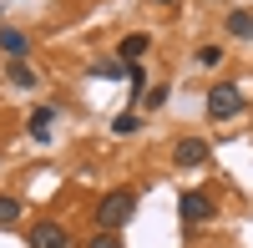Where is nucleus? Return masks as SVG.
<instances>
[{
	"label": "nucleus",
	"instance_id": "obj_14",
	"mask_svg": "<svg viewBox=\"0 0 253 248\" xmlns=\"http://www.w3.org/2000/svg\"><path fill=\"white\" fill-rule=\"evenodd\" d=\"M126 86H132V91H142V86H147V81H142V66H137V61L126 66Z\"/></svg>",
	"mask_w": 253,
	"mask_h": 248
},
{
	"label": "nucleus",
	"instance_id": "obj_3",
	"mask_svg": "<svg viewBox=\"0 0 253 248\" xmlns=\"http://www.w3.org/2000/svg\"><path fill=\"white\" fill-rule=\"evenodd\" d=\"M208 218H213V198H208L203 188L182 193V223H187V228H198V223H208Z\"/></svg>",
	"mask_w": 253,
	"mask_h": 248
},
{
	"label": "nucleus",
	"instance_id": "obj_15",
	"mask_svg": "<svg viewBox=\"0 0 253 248\" xmlns=\"http://www.w3.org/2000/svg\"><path fill=\"white\" fill-rule=\"evenodd\" d=\"M198 61H203V66H218L223 51H218V46H203V51H198Z\"/></svg>",
	"mask_w": 253,
	"mask_h": 248
},
{
	"label": "nucleus",
	"instance_id": "obj_8",
	"mask_svg": "<svg viewBox=\"0 0 253 248\" xmlns=\"http://www.w3.org/2000/svg\"><path fill=\"white\" fill-rule=\"evenodd\" d=\"M0 51H5L10 61H20L31 51V41H26V31H0Z\"/></svg>",
	"mask_w": 253,
	"mask_h": 248
},
{
	"label": "nucleus",
	"instance_id": "obj_7",
	"mask_svg": "<svg viewBox=\"0 0 253 248\" xmlns=\"http://www.w3.org/2000/svg\"><path fill=\"white\" fill-rule=\"evenodd\" d=\"M51 127H56V112H51V107H36V112H31V127H26V132H31L36 142H46V137H51Z\"/></svg>",
	"mask_w": 253,
	"mask_h": 248
},
{
	"label": "nucleus",
	"instance_id": "obj_16",
	"mask_svg": "<svg viewBox=\"0 0 253 248\" xmlns=\"http://www.w3.org/2000/svg\"><path fill=\"white\" fill-rule=\"evenodd\" d=\"M162 101H167V91H162V86H152V91H147V96H142V107H152V112H157V107H162Z\"/></svg>",
	"mask_w": 253,
	"mask_h": 248
},
{
	"label": "nucleus",
	"instance_id": "obj_11",
	"mask_svg": "<svg viewBox=\"0 0 253 248\" xmlns=\"http://www.w3.org/2000/svg\"><path fill=\"white\" fill-rule=\"evenodd\" d=\"M137 127H142V117H137V112H117V122H112V132H117V137H132Z\"/></svg>",
	"mask_w": 253,
	"mask_h": 248
},
{
	"label": "nucleus",
	"instance_id": "obj_13",
	"mask_svg": "<svg viewBox=\"0 0 253 248\" xmlns=\"http://www.w3.org/2000/svg\"><path fill=\"white\" fill-rule=\"evenodd\" d=\"M86 248H122V238H117V233H96Z\"/></svg>",
	"mask_w": 253,
	"mask_h": 248
},
{
	"label": "nucleus",
	"instance_id": "obj_5",
	"mask_svg": "<svg viewBox=\"0 0 253 248\" xmlns=\"http://www.w3.org/2000/svg\"><path fill=\"white\" fill-rule=\"evenodd\" d=\"M31 248H71V238H66L61 223H36L31 228Z\"/></svg>",
	"mask_w": 253,
	"mask_h": 248
},
{
	"label": "nucleus",
	"instance_id": "obj_9",
	"mask_svg": "<svg viewBox=\"0 0 253 248\" xmlns=\"http://www.w3.org/2000/svg\"><path fill=\"white\" fill-rule=\"evenodd\" d=\"M5 76H10V86H36V71L26 66V61H10V66H5Z\"/></svg>",
	"mask_w": 253,
	"mask_h": 248
},
{
	"label": "nucleus",
	"instance_id": "obj_17",
	"mask_svg": "<svg viewBox=\"0 0 253 248\" xmlns=\"http://www.w3.org/2000/svg\"><path fill=\"white\" fill-rule=\"evenodd\" d=\"M152 5H172V0H152Z\"/></svg>",
	"mask_w": 253,
	"mask_h": 248
},
{
	"label": "nucleus",
	"instance_id": "obj_4",
	"mask_svg": "<svg viewBox=\"0 0 253 248\" xmlns=\"http://www.w3.org/2000/svg\"><path fill=\"white\" fill-rule=\"evenodd\" d=\"M208 157H213V152H208L203 137H182L177 147H172V162H177V167H203Z\"/></svg>",
	"mask_w": 253,
	"mask_h": 248
},
{
	"label": "nucleus",
	"instance_id": "obj_2",
	"mask_svg": "<svg viewBox=\"0 0 253 248\" xmlns=\"http://www.w3.org/2000/svg\"><path fill=\"white\" fill-rule=\"evenodd\" d=\"M243 86L238 81H218V86H208V117L213 122H228V117H238L243 112Z\"/></svg>",
	"mask_w": 253,
	"mask_h": 248
},
{
	"label": "nucleus",
	"instance_id": "obj_1",
	"mask_svg": "<svg viewBox=\"0 0 253 248\" xmlns=\"http://www.w3.org/2000/svg\"><path fill=\"white\" fill-rule=\"evenodd\" d=\"M132 208H137V193H132V188H112L107 198L96 203V228H101V233H117V228H126Z\"/></svg>",
	"mask_w": 253,
	"mask_h": 248
},
{
	"label": "nucleus",
	"instance_id": "obj_10",
	"mask_svg": "<svg viewBox=\"0 0 253 248\" xmlns=\"http://www.w3.org/2000/svg\"><path fill=\"white\" fill-rule=\"evenodd\" d=\"M228 36H253V10H233L228 15Z\"/></svg>",
	"mask_w": 253,
	"mask_h": 248
},
{
	"label": "nucleus",
	"instance_id": "obj_6",
	"mask_svg": "<svg viewBox=\"0 0 253 248\" xmlns=\"http://www.w3.org/2000/svg\"><path fill=\"white\" fill-rule=\"evenodd\" d=\"M147 46H152V36H142V31H137V36H126L122 46H117L122 66H132V61H142V56H147Z\"/></svg>",
	"mask_w": 253,
	"mask_h": 248
},
{
	"label": "nucleus",
	"instance_id": "obj_12",
	"mask_svg": "<svg viewBox=\"0 0 253 248\" xmlns=\"http://www.w3.org/2000/svg\"><path fill=\"white\" fill-rule=\"evenodd\" d=\"M15 218H20V198H5V193H0V228H10Z\"/></svg>",
	"mask_w": 253,
	"mask_h": 248
}]
</instances>
